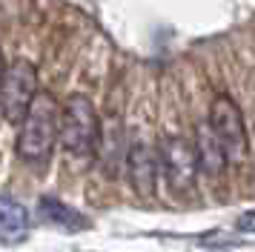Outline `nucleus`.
Instances as JSON below:
<instances>
[{"label":"nucleus","mask_w":255,"mask_h":252,"mask_svg":"<svg viewBox=\"0 0 255 252\" xmlns=\"http://www.w3.org/2000/svg\"><path fill=\"white\" fill-rule=\"evenodd\" d=\"M209 126L227 155V163H244L250 155V137L241 109L230 95H215V101L209 103Z\"/></svg>","instance_id":"39448f33"},{"label":"nucleus","mask_w":255,"mask_h":252,"mask_svg":"<svg viewBox=\"0 0 255 252\" xmlns=\"http://www.w3.org/2000/svg\"><path fill=\"white\" fill-rule=\"evenodd\" d=\"M104 129L95 112V103L86 95H69L63 103V126H60V143L78 158H89L101 152Z\"/></svg>","instance_id":"f03ea898"},{"label":"nucleus","mask_w":255,"mask_h":252,"mask_svg":"<svg viewBox=\"0 0 255 252\" xmlns=\"http://www.w3.org/2000/svg\"><path fill=\"white\" fill-rule=\"evenodd\" d=\"M60 126H63V106L52 92H40L17 132L14 143L17 158L26 163H43L52 155L55 140L60 137Z\"/></svg>","instance_id":"f257e3e1"},{"label":"nucleus","mask_w":255,"mask_h":252,"mask_svg":"<svg viewBox=\"0 0 255 252\" xmlns=\"http://www.w3.org/2000/svg\"><path fill=\"white\" fill-rule=\"evenodd\" d=\"M29 232V212H26L23 204H17L12 198H3L0 204V238L3 244H17V241L26 238Z\"/></svg>","instance_id":"6e6552de"},{"label":"nucleus","mask_w":255,"mask_h":252,"mask_svg":"<svg viewBox=\"0 0 255 252\" xmlns=\"http://www.w3.org/2000/svg\"><path fill=\"white\" fill-rule=\"evenodd\" d=\"M198 158H201V169L209 172L212 178H218L221 169L227 166V155H224V149H221L209 121H207V126L198 124Z\"/></svg>","instance_id":"1a4fd4ad"},{"label":"nucleus","mask_w":255,"mask_h":252,"mask_svg":"<svg viewBox=\"0 0 255 252\" xmlns=\"http://www.w3.org/2000/svg\"><path fill=\"white\" fill-rule=\"evenodd\" d=\"M158 152H161V172H163V181L169 186V192L189 195L195 189L198 175H201L198 146H192L181 135H166L161 140Z\"/></svg>","instance_id":"20e7f679"},{"label":"nucleus","mask_w":255,"mask_h":252,"mask_svg":"<svg viewBox=\"0 0 255 252\" xmlns=\"http://www.w3.org/2000/svg\"><path fill=\"white\" fill-rule=\"evenodd\" d=\"M37 69L29 60H12L3 69V80H0V109H3V121L9 124H23L32 103L37 101Z\"/></svg>","instance_id":"7ed1b4c3"},{"label":"nucleus","mask_w":255,"mask_h":252,"mask_svg":"<svg viewBox=\"0 0 255 252\" xmlns=\"http://www.w3.org/2000/svg\"><path fill=\"white\" fill-rule=\"evenodd\" d=\"M238 229H241V232H255V209L253 212H244V215L238 218Z\"/></svg>","instance_id":"9d476101"},{"label":"nucleus","mask_w":255,"mask_h":252,"mask_svg":"<svg viewBox=\"0 0 255 252\" xmlns=\"http://www.w3.org/2000/svg\"><path fill=\"white\" fill-rule=\"evenodd\" d=\"M158 163H161V152L152 149L149 143H132L127 149V178L140 198H152L155 195Z\"/></svg>","instance_id":"423d86ee"},{"label":"nucleus","mask_w":255,"mask_h":252,"mask_svg":"<svg viewBox=\"0 0 255 252\" xmlns=\"http://www.w3.org/2000/svg\"><path fill=\"white\" fill-rule=\"evenodd\" d=\"M37 215L43 218L46 224H52V227L69 229V232H78V229L89 227V221H86L78 209L66 206L63 201L52 198V195H46V198H40V201H37Z\"/></svg>","instance_id":"0eeeda50"}]
</instances>
